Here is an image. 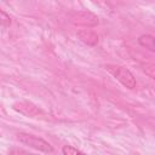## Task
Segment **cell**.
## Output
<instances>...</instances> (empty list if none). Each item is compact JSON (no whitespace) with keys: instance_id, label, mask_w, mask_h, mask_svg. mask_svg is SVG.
<instances>
[{"instance_id":"3","label":"cell","mask_w":155,"mask_h":155,"mask_svg":"<svg viewBox=\"0 0 155 155\" xmlns=\"http://www.w3.org/2000/svg\"><path fill=\"white\" fill-rule=\"evenodd\" d=\"M71 22L76 25L91 28L98 24V17L90 11H79L71 16Z\"/></svg>"},{"instance_id":"7","label":"cell","mask_w":155,"mask_h":155,"mask_svg":"<svg viewBox=\"0 0 155 155\" xmlns=\"http://www.w3.org/2000/svg\"><path fill=\"white\" fill-rule=\"evenodd\" d=\"M62 154H64V155H78V154H82V151H80L78 148H74L73 145H64L62 148Z\"/></svg>"},{"instance_id":"2","label":"cell","mask_w":155,"mask_h":155,"mask_svg":"<svg viewBox=\"0 0 155 155\" xmlns=\"http://www.w3.org/2000/svg\"><path fill=\"white\" fill-rule=\"evenodd\" d=\"M105 69L120 82L128 90H133L137 85L136 78L134 75L125 67H120V65H115V64H105Z\"/></svg>"},{"instance_id":"4","label":"cell","mask_w":155,"mask_h":155,"mask_svg":"<svg viewBox=\"0 0 155 155\" xmlns=\"http://www.w3.org/2000/svg\"><path fill=\"white\" fill-rule=\"evenodd\" d=\"M78 38L80 39V41H82L84 44L88 45V46H94L98 42V35L91 30V29H81L78 31Z\"/></svg>"},{"instance_id":"6","label":"cell","mask_w":155,"mask_h":155,"mask_svg":"<svg viewBox=\"0 0 155 155\" xmlns=\"http://www.w3.org/2000/svg\"><path fill=\"white\" fill-rule=\"evenodd\" d=\"M142 70L145 75L155 80V64L154 63H143L142 64Z\"/></svg>"},{"instance_id":"1","label":"cell","mask_w":155,"mask_h":155,"mask_svg":"<svg viewBox=\"0 0 155 155\" xmlns=\"http://www.w3.org/2000/svg\"><path fill=\"white\" fill-rule=\"evenodd\" d=\"M17 139H18L23 145H27V147L33 148V149H35V150H39V151H41V153L50 154V153H53V151H54L53 147H52L47 140H45V139L41 138V137L30 134V133L21 132V133L17 134Z\"/></svg>"},{"instance_id":"5","label":"cell","mask_w":155,"mask_h":155,"mask_svg":"<svg viewBox=\"0 0 155 155\" xmlns=\"http://www.w3.org/2000/svg\"><path fill=\"white\" fill-rule=\"evenodd\" d=\"M138 44L142 47L155 53V36H153L150 34H143L138 38Z\"/></svg>"},{"instance_id":"8","label":"cell","mask_w":155,"mask_h":155,"mask_svg":"<svg viewBox=\"0 0 155 155\" xmlns=\"http://www.w3.org/2000/svg\"><path fill=\"white\" fill-rule=\"evenodd\" d=\"M0 13H1V25H2V28L10 27V24H11V18H10V16H8L4 10H1Z\"/></svg>"}]
</instances>
